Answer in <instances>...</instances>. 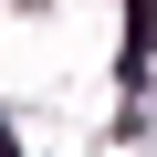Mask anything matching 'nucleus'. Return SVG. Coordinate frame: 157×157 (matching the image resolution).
<instances>
[{
	"instance_id": "obj_1",
	"label": "nucleus",
	"mask_w": 157,
	"mask_h": 157,
	"mask_svg": "<svg viewBox=\"0 0 157 157\" xmlns=\"http://www.w3.org/2000/svg\"><path fill=\"white\" fill-rule=\"evenodd\" d=\"M0 157H11V136H0Z\"/></svg>"
}]
</instances>
